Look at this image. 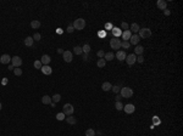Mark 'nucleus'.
<instances>
[{
    "label": "nucleus",
    "mask_w": 183,
    "mask_h": 136,
    "mask_svg": "<svg viewBox=\"0 0 183 136\" xmlns=\"http://www.w3.org/2000/svg\"><path fill=\"white\" fill-rule=\"evenodd\" d=\"M121 97L122 98H131L133 96V90L128 86H125V88H121Z\"/></svg>",
    "instance_id": "nucleus-1"
},
{
    "label": "nucleus",
    "mask_w": 183,
    "mask_h": 136,
    "mask_svg": "<svg viewBox=\"0 0 183 136\" xmlns=\"http://www.w3.org/2000/svg\"><path fill=\"white\" fill-rule=\"evenodd\" d=\"M72 27L77 30H82L85 27V21L83 18H78V19H74V22L72 23Z\"/></svg>",
    "instance_id": "nucleus-2"
},
{
    "label": "nucleus",
    "mask_w": 183,
    "mask_h": 136,
    "mask_svg": "<svg viewBox=\"0 0 183 136\" xmlns=\"http://www.w3.org/2000/svg\"><path fill=\"white\" fill-rule=\"evenodd\" d=\"M138 35L141 39H146V38H150L151 37V30L149 28H141L138 32Z\"/></svg>",
    "instance_id": "nucleus-3"
},
{
    "label": "nucleus",
    "mask_w": 183,
    "mask_h": 136,
    "mask_svg": "<svg viewBox=\"0 0 183 136\" xmlns=\"http://www.w3.org/2000/svg\"><path fill=\"white\" fill-rule=\"evenodd\" d=\"M73 112H74V108H73V106H72L71 103H66L65 106L62 107V113H64L66 117L72 116V114H73Z\"/></svg>",
    "instance_id": "nucleus-4"
},
{
    "label": "nucleus",
    "mask_w": 183,
    "mask_h": 136,
    "mask_svg": "<svg viewBox=\"0 0 183 136\" xmlns=\"http://www.w3.org/2000/svg\"><path fill=\"white\" fill-rule=\"evenodd\" d=\"M121 43H122V41H121L118 38H112V39L110 40V46H111V49L117 50V49L121 47Z\"/></svg>",
    "instance_id": "nucleus-5"
},
{
    "label": "nucleus",
    "mask_w": 183,
    "mask_h": 136,
    "mask_svg": "<svg viewBox=\"0 0 183 136\" xmlns=\"http://www.w3.org/2000/svg\"><path fill=\"white\" fill-rule=\"evenodd\" d=\"M11 64L14 66L15 68H18V67L22 66V60L18 56H14V57H11Z\"/></svg>",
    "instance_id": "nucleus-6"
},
{
    "label": "nucleus",
    "mask_w": 183,
    "mask_h": 136,
    "mask_svg": "<svg viewBox=\"0 0 183 136\" xmlns=\"http://www.w3.org/2000/svg\"><path fill=\"white\" fill-rule=\"evenodd\" d=\"M126 61H127V64H128V66H132V64H134V63H136V61H137V56H136L134 54L127 55V56H126Z\"/></svg>",
    "instance_id": "nucleus-7"
},
{
    "label": "nucleus",
    "mask_w": 183,
    "mask_h": 136,
    "mask_svg": "<svg viewBox=\"0 0 183 136\" xmlns=\"http://www.w3.org/2000/svg\"><path fill=\"white\" fill-rule=\"evenodd\" d=\"M62 56H64V61H65V62H67V63L72 62V60H73V55H72V52H71V51H64Z\"/></svg>",
    "instance_id": "nucleus-8"
},
{
    "label": "nucleus",
    "mask_w": 183,
    "mask_h": 136,
    "mask_svg": "<svg viewBox=\"0 0 183 136\" xmlns=\"http://www.w3.org/2000/svg\"><path fill=\"white\" fill-rule=\"evenodd\" d=\"M123 111L126 112L127 114H132V113H134L136 107H134V105H132V103H128L126 106H123Z\"/></svg>",
    "instance_id": "nucleus-9"
},
{
    "label": "nucleus",
    "mask_w": 183,
    "mask_h": 136,
    "mask_svg": "<svg viewBox=\"0 0 183 136\" xmlns=\"http://www.w3.org/2000/svg\"><path fill=\"white\" fill-rule=\"evenodd\" d=\"M126 52L123 51V50H118L116 54H115V57H117V60H120V61H125L126 60Z\"/></svg>",
    "instance_id": "nucleus-10"
},
{
    "label": "nucleus",
    "mask_w": 183,
    "mask_h": 136,
    "mask_svg": "<svg viewBox=\"0 0 183 136\" xmlns=\"http://www.w3.org/2000/svg\"><path fill=\"white\" fill-rule=\"evenodd\" d=\"M10 61H11V57L9 55H6V54H4V55L0 56V63H2V64L10 63Z\"/></svg>",
    "instance_id": "nucleus-11"
},
{
    "label": "nucleus",
    "mask_w": 183,
    "mask_h": 136,
    "mask_svg": "<svg viewBox=\"0 0 183 136\" xmlns=\"http://www.w3.org/2000/svg\"><path fill=\"white\" fill-rule=\"evenodd\" d=\"M139 40H141V38H139V35H138V34H133V35L131 37V39H129V44H133V45H137V44L139 43Z\"/></svg>",
    "instance_id": "nucleus-12"
},
{
    "label": "nucleus",
    "mask_w": 183,
    "mask_h": 136,
    "mask_svg": "<svg viewBox=\"0 0 183 136\" xmlns=\"http://www.w3.org/2000/svg\"><path fill=\"white\" fill-rule=\"evenodd\" d=\"M121 37H122L123 41H128V39H131V37H132V33H131V30H123Z\"/></svg>",
    "instance_id": "nucleus-13"
},
{
    "label": "nucleus",
    "mask_w": 183,
    "mask_h": 136,
    "mask_svg": "<svg viewBox=\"0 0 183 136\" xmlns=\"http://www.w3.org/2000/svg\"><path fill=\"white\" fill-rule=\"evenodd\" d=\"M156 6H157L160 10H166V7H167V2H166L165 0H157Z\"/></svg>",
    "instance_id": "nucleus-14"
},
{
    "label": "nucleus",
    "mask_w": 183,
    "mask_h": 136,
    "mask_svg": "<svg viewBox=\"0 0 183 136\" xmlns=\"http://www.w3.org/2000/svg\"><path fill=\"white\" fill-rule=\"evenodd\" d=\"M50 61H51V58H50L49 55H43L42 58H40V62H42V64H44V66H49Z\"/></svg>",
    "instance_id": "nucleus-15"
},
{
    "label": "nucleus",
    "mask_w": 183,
    "mask_h": 136,
    "mask_svg": "<svg viewBox=\"0 0 183 136\" xmlns=\"http://www.w3.org/2000/svg\"><path fill=\"white\" fill-rule=\"evenodd\" d=\"M42 72L45 74V76H50L53 73V69L49 67V66H43L42 67Z\"/></svg>",
    "instance_id": "nucleus-16"
},
{
    "label": "nucleus",
    "mask_w": 183,
    "mask_h": 136,
    "mask_svg": "<svg viewBox=\"0 0 183 136\" xmlns=\"http://www.w3.org/2000/svg\"><path fill=\"white\" fill-rule=\"evenodd\" d=\"M134 52H136V54H134L136 56H137V55H138V56H139V55H143V52H144V47H143L142 45H136Z\"/></svg>",
    "instance_id": "nucleus-17"
},
{
    "label": "nucleus",
    "mask_w": 183,
    "mask_h": 136,
    "mask_svg": "<svg viewBox=\"0 0 183 136\" xmlns=\"http://www.w3.org/2000/svg\"><path fill=\"white\" fill-rule=\"evenodd\" d=\"M111 88H112V85H111V83H109V81H105V83H103V85H101V89L104 91H110Z\"/></svg>",
    "instance_id": "nucleus-18"
},
{
    "label": "nucleus",
    "mask_w": 183,
    "mask_h": 136,
    "mask_svg": "<svg viewBox=\"0 0 183 136\" xmlns=\"http://www.w3.org/2000/svg\"><path fill=\"white\" fill-rule=\"evenodd\" d=\"M53 101H51V97H49L48 95H44L42 97V103H44V105H50Z\"/></svg>",
    "instance_id": "nucleus-19"
},
{
    "label": "nucleus",
    "mask_w": 183,
    "mask_h": 136,
    "mask_svg": "<svg viewBox=\"0 0 183 136\" xmlns=\"http://www.w3.org/2000/svg\"><path fill=\"white\" fill-rule=\"evenodd\" d=\"M139 29H141V27H139V24H138V23H133V24L131 26V33L133 32L134 34H137V33L139 32Z\"/></svg>",
    "instance_id": "nucleus-20"
},
{
    "label": "nucleus",
    "mask_w": 183,
    "mask_h": 136,
    "mask_svg": "<svg viewBox=\"0 0 183 136\" xmlns=\"http://www.w3.org/2000/svg\"><path fill=\"white\" fill-rule=\"evenodd\" d=\"M33 43H34V40H33V38L32 37H27L26 39H25V45L31 47V46H33Z\"/></svg>",
    "instance_id": "nucleus-21"
},
{
    "label": "nucleus",
    "mask_w": 183,
    "mask_h": 136,
    "mask_svg": "<svg viewBox=\"0 0 183 136\" xmlns=\"http://www.w3.org/2000/svg\"><path fill=\"white\" fill-rule=\"evenodd\" d=\"M113 57H115V54H113V52H105L104 60L105 61H112Z\"/></svg>",
    "instance_id": "nucleus-22"
},
{
    "label": "nucleus",
    "mask_w": 183,
    "mask_h": 136,
    "mask_svg": "<svg viewBox=\"0 0 183 136\" xmlns=\"http://www.w3.org/2000/svg\"><path fill=\"white\" fill-rule=\"evenodd\" d=\"M31 27H32L33 29H37V28L40 27V22H39L38 19H33V21L31 22Z\"/></svg>",
    "instance_id": "nucleus-23"
},
{
    "label": "nucleus",
    "mask_w": 183,
    "mask_h": 136,
    "mask_svg": "<svg viewBox=\"0 0 183 136\" xmlns=\"http://www.w3.org/2000/svg\"><path fill=\"white\" fill-rule=\"evenodd\" d=\"M65 120L67 121L69 124H71V125H74V124L77 123V119H76L74 117H71V116H69V117H66V118H65Z\"/></svg>",
    "instance_id": "nucleus-24"
},
{
    "label": "nucleus",
    "mask_w": 183,
    "mask_h": 136,
    "mask_svg": "<svg viewBox=\"0 0 183 136\" xmlns=\"http://www.w3.org/2000/svg\"><path fill=\"white\" fill-rule=\"evenodd\" d=\"M112 34H113V38H118L122 34V32L118 28H116V27H112Z\"/></svg>",
    "instance_id": "nucleus-25"
},
{
    "label": "nucleus",
    "mask_w": 183,
    "mask_h": 136,
    "mask_svg": "<svg viewBox=\"0 0 183 136\" xmlns=\"http://www.w3.org/2000/svg\"><path fill=\"white\" fill-rule=\"evenodd\" d=\"M105 64H106V61L104 60V58H99L98 62H97V66H98L99 68H103V67H105Z\"/></svg>",
    "instance_id": "nucleus-26"
},
{
    "label": "nucleus",
    "mask_w": 183,
    "mask_h": 136,
    "mask_svg": "<svg viewBox=\"0 0 183 136\" xmlns=\"http://www.w3.org/2000/svg\"><path fill=\"white\" fill-rule=\"evenodd\" d=\"M73 52H74L76 55H82V54H83L81 46H74V47H73Z\"/></svg>",
    "instance_id": "nucleus-27"
},
{
    "label": "nucleus",
    "mask_w": 183,
    "mask_h": 136,
    "mask_svg": "<svg viewBox=\"0 0 183 136\" xmlns=\"http://www.w3.org/2000/svg\"><path fill=\"white\" fill-rule=\"evenodd\" d=\"M60 100H61V96H60L59 94H56V95H54V96L51 97V101H53L54 103H56V102H60Z\"/></svg>",
    "instance_id": "nucleus-28"
},
{
    "label": "nucleus",
    "mask_w": 183,
    "mask_h": 136,
    "mask_svg": "<svg viewBox=\"0 0 183 136\" xmlns=\"http://www.w3.org/2000/svg\"><path fill=\"white\" fill-rule=\"evenodd\" d=\"M82 51H83V54H87V55H88V52L90 51V46L88 45V44L83 45L82 46Z\"/></svg>",
    "instance_id": "nucleus-29"
},
{
    "label": "nucleus",
    "mask_w": 183,
    "mask_h": 136,
    "mask_svg": "<svg viewBox=\"0 0 183 136\" xmlns=\"http://www.w3.org/2000/svg\"><path fill=\"white\" fill-rule=\"evenodd\" d=\"M42 67H43V64H42L40 61L39 60L34 61V68H37V69H42Z\"/></svg>",
    "instance_id": "nucleus-30"
},
{
    "label": "nucleus",
    "mask_w": 183,
    "mask_h": 136,
    "mask_svg": "<svg viewBox=\"0 0 183 136\" xmlns=\"http://www.w3.org/2000/svg\"><path fill=\"white\" fill-rule=\"evenodd\" d=\"M85 136H95V131L93 129H88L85 131Z\"/></svg>",
    "instance_id": "nucleus-31"
},
{
    "label": "nucleus",
    "mask_w": 183,
    "mask_h": 136,
    "mask_svg": "<svg viewBox=\"0 0 183 136\" xmlns=\"http://www.w3.org/2000/svg\"><path fill=\"white\" fill-rule=\"evenodd\" d=\"M32 38H33V40H37V41H39V40L42 39V35H40L39 33H34Z\"/></svg>",
    "instance_id": "nucleus-32"
},
{
    "label": "nucleus",
    "mask_w": 183,
    "mask_h": 136,
    "mask_svg": "<svg viewBox=\"0 0 183 136\" xmlns=\"http://www.w3.org/2000/svg\"><path fill=\"white\" fill-rule=\"evenodd\" d=\"M115 107H116V109H117V111L123 109V105L121 103V101H117V102H116V105H115Z\"/></svg>",
    "instance_id": "nucleus-33"
},
{
    "label": "nucleus",
    "mask_w": 183,
    "mask_h": 136,
    "mask_svg": "<svg viewBox=\"0 0 183 136\" xmlns=\"http://www.w3.org/2000/svg\"><path fill=\"white\" fill-rule=\"evenodd\" d=\"M14 72H15V76H17V77L22 76V69H21L20 67H18V68H15Z\"/></svg>",
    "instance_id": "nucleus-34"
},
{
    "label": "nucleus",
    "mask_w": 183,
    "mask_h": 136,
    "mask_svg": "<svg viewBox=\"0 0 183 136\" xmlns=\"http://www.w3.org/2000/svg\"><path fill=\"white\" fill-rule=\"evenodd\" d=\"M65 118H66V116H65L64 113H57V114H56V119H57V120H64Z\"/></svg>",
    "instance_id": "nucleus-35"
},
{
    "label": "nucleus",
    "mask_w": 183,
    "mask_h": 136,
    "mask_svg": "<svg viewBox=\"0 0 183 136\" xmlns=\"http://www.w3.org/2000/svg\"><path fill=\"white\" fill-rule=\"evenodd\" d=\"M111 90H112L113 92H115V94L117 95V94H118V92L121 91V88H120L118 85H115V86H112V88H111Z\"/></svg>",
    "instance_id": "nucleus-36"
},
{
    "label": "nucleus",
    "mask_w": 183,
    "mask_h": 136,
    "mask_svg": "<svg viewBox=\"0 0 183 136\" xmlns=\"http://www.w3.org/2000/svg\"><path fill=\"white\" fill-rule=\"evenodd\" d=\"M129 46H131L129 41H122L121 43V47H123V49H129Z\"/></svg>",
    "instance_id": "nucleus-37"
},
{
    "label": "nucleus",
    "mask_w": 183,
    "mask_h": 136,
    "mask_svg": "<svg viewBox=\"0 0 183 136\" xmlns=\"http://www.w3.org/2000/svg\"><path fill=\"white\" fill-rule=\"evenodd\" d=\"M121 28H122V29H125V30H128L129 26H128V23H127V22H122V23H121Z\"/></svg>",
    "instance_id": "nucleus-38"
},
{
    "label": "nucleus",
    "mask_w": 183,
    "mask_h": 136,
    "mask_svg": "<svg viewBox=\"0 0 183 136\" xmlns=\"http://www.w3.org/2000/svg\"><path fill=\"white\" fill-rule=\"evenodd\" d=\"M97 55H98V57H100V58H104V56H105V51H104V50H99Z\"/></svg>",
    "instance_id": "nucleus-39"
},
{
    "label": "nucleus",
    "mask_w": 183,
    "mask_h": 136,
    "mask_svg": "<svg viewBox=\"0 0 183 136\" xmlns=\"http://www.w3.org/2000/svg\"><path fill=\"white\" fill-rule=\"evenodd\" d=\"M136 62H139V63H143L144 62V57H143V55H139L138 57H137V61Z\"/></svg>",
    "instance_id": "nucleus-40"
},
{
    "label": "nucleus",
    "mask_w": 183,
    "mask_h": 136,
    "mask_svg": "<svg viewBox=\"0 0 183 136\" xmlns=\"http://www.w3.org/2000/svg\"><path fill=\"white\" fill-rule=\"evenodd\" d=\"M105 29H112V24L111 23H105Z\"/></svg>",
    "instance_id": "nucleus-41"
},
{
    "label": "nucleus",
    "mask_w": 183,
    "mask_h": 136,
    "mask_svg": "<svg viewBox=\"0 0 183 136\" xmlns=\"http://www.w3.org/2000/svg\"><path fill=\"white\" fill-rule=\"evenodd\" d=\"M67 32H69V33H72V32H73V30H74V28H73V27H72V26H69V27H67Z\"/></svg>",
    "instance_id": "nucleus-42"
},
{
    "label": "nucleus",
    "mask_w": 183,
    "mask_h": 136,
    "mask_svg": "<svg viewBox=\"0 0 183 136\" xmlns=\"http://www.w3.org/2000/svg\"><path fill=\"white\" fill-rule=\"evenodd\" d=\"M98 35H99V37H105V32H103V30H101V32H99Z\"/></svg>",
    "instance_id": "nucleus-43"
},
{
    "label": "nucleus",
    "mask_w": 183,
    "mask_h": 136,
    "mask_svg": "<svg viewBox=\"0 0 183 136\" xmlns=\"http://www.w3.org/2000/svg\"><path fill=\"white\" fill-rule=\"evenodd\" d=\"M121 98H122V97H121V95H118V94H117V96H116V102H117V101H121Z\"/></svg>",
    "instance_id": "nucleus-44"
},
{
    "label": "nucleus",
    "mask_w": 183,
    "mask_h": 136,
    "mask_svg": "<svg viewBox=\"0 0 183 136\" xmlns=\"http://www.w3.org/2000/svg\"><path fill=\"white\" fill-rule=\"evenodd\" d=\"M82 55H83V60L84 61L88 60V55H87V54H82Z\"/></svg>",
    "instance_id": "nucleus-45"
},
{
    "label": "nucleus",
    "mask_w": 183,
    "mask_h": 136,
    "mask_svg": "<svg viewBox=\"0 0 183 136\" xmlns=\"http://www.w3.org/2000/svg\"><path fill=\"white\" fill-rule=\"evenodd\" d=\"M56 51H57V54H64V50L62 49H57Z\"/></svg>",
    "instance_id": "nucleus-46"
},
{
    "label": "nucleus",
    "mask_w": 183,
    "mask_h": 136,
    "mask_svg": "<svg viewBox=\"0 0 183 136\" xmlns=\"http://www.w3.org/2000/svg\"><path fill=\"white\" fill-rule=\"evenodd\" d=\"M7 69H9V71H12V69H15V67H14V66H12V64H10Z\"/></svg>",
    "instance_id": "nucleus-47"
},
{
    "label": "nucleus",
    "mask_w": 183,
    "mask_h": 136,
    "mask_svg": "<svg viewBox=\"0 0 183 136\" xmlns=\"http://www.w3.org/2000/svg\"><path fill=\"white\" fill-rule=\"evenodd\" d=\"M6 83H7V79H2V84H4V85H5V84H6Z\"/></svg>",
    "instance_id": "nucleus-48"
},
{
    "label": "nucleus",
    "mask_w": 183,
    "mask_h": 136,
    "mask_svg": "<svg viewBox=\"0 0 183 136\" xmlns=\"http://www.w3.org/2000/svg\"><path fill=\"white\" fill-rule=\"evenodd\" d=\"M165 15H166V16L170 15V11H169V10H165Z\"/></svg>",
    "instance_id": "nucleus-49"
},
{
    "label": "nucleus",
    "mask_w": 183,
    "mask_h": 136,
    "mask_svg": "<svg viewBox=\"0 0 183 136\" xmlns=\"http://www.w3.org/2000/svg\"><path fill=\"white\" fill-rule=\"evenodd\" d=\"M1 108H2V105H1V102H0V111H1Z\"/></svg>",
    "instance_id": "nucleus-50"
}]
</instances>
